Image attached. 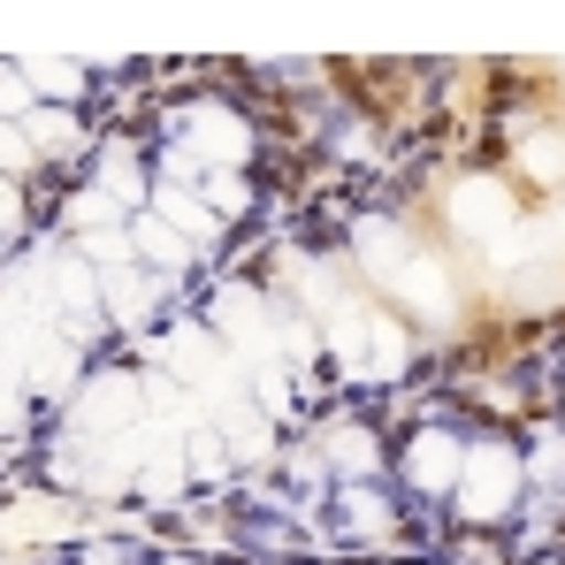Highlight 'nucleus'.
I'll use <instances>...</instances> for the list:
<instances>
[{"mask_svg":"<svg viewBox=\"0 0 565 565\" xmlns=\"http://www.w3.org/2000/svg\"><path fill=\"white\" fill-rule=\"evenodd\" d=\"M451 467H459V459H451V444H436V436H428V444H413V473H428V489H444Z\"/></svg>","mask_w":565,"mask_h":565,"instance_id":"1","label":"nucleus"},{"mask_svg":"<svg viewBox=\"0 0 565 565\" xmlns=\"http://www.w3.org/2000/svg\"><path fill=\"white\" fill-rule=\"evenodd\" d=\"M0 99H8V107H15V99H23V93H15V77H0Z\"/></svg>","mask_w":565,"mask_h":565,"instance_id":"2","label":"nucleus"},{"mask_svg":"<svg viewBox=\"0 0 565 565\" xmlns=\"http://www.w3.org/2000/svg\"><path fill=\"white\" fill-rule=\"evenodd\" d=\"M8 214H15V206H8V191H0V222H8Z\"/></svg>","mask_w":565,"mask_h":565,"instance_id":"3","label":"nucleus"}]
</instances>
